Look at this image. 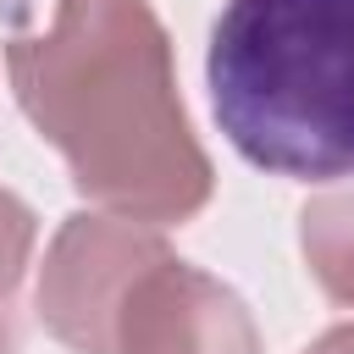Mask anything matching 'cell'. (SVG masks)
Here are the masks:
<instances>
[{
  "instance_id": "cell-1",
  "label": "cell",
  "mask_w": 354,
  "mask_h": 354,
  "mask_svg": "<svg viewBox=\"0 0 354 354\" xmlns=\"http://www.w3.org/2000/svg\"><path fill=\"white\" fill-rule=\"evenodd\" d=\"M6 66L77 194L111 216L188 221L210 199V160L188 127L149 0H55V22L11 39Z\"/></svg>"
},
{
  "instance_id": "cell-2",
  "label": "cell",
  "mask_w": 354,
  "mask_h": 354,
  "mask_svg": "<svg viewBox=\"0 0 354 354\" xmlns=\"http://www.w3.org/2000/svg\"><path fill=\"white\" fill-rule=\"evenodd\" d=\"M227 144L277 177H354V0H227L210 28Z\"/></svg>"
},
{
  "instance_id": "cell-3",
  "label": "cell",
  "mask_w": 354,
  "mask_h": 354,
  "mask_svg": "<svg viewBox=\"0 0 354 354\" xmlns=\"http://www.w3.org/2000/svg\"><path fill=\"white\" fill-rule=\"evenodd\" d=\"M171 254L155 232L127 216H72L39 277V315L44 326L77 354H111V321L144 266Z\"/></svg>"
},
{
  "instance_id": "cell-4",
  "label": "cell",
  "mask_w": 354,
  "mask_h": 354,
  "mask_svg": "<svg viewBox=\"0 0 354 354\" xmlns=\"http://www.w3.org/2000/svg\"><path fill=\"white\" fill-rule=\"evenodd\" d=\"M111 354H260V337L232 288L160 254L133 277L111 321Z\"/></svg>"
},
{
  "instance_id": "cell-5",
  "label": "cell",
  "mask_w": 354,
  "mask_h": 354,
  "mask_svg": "<svg viewBox=\"0 0 354 354\" xmlns=\"http://www.w3.org/2000/svg\"><path fill=\"white\" fill-rule=\"evenodd\" d=\"M304 260L337 304H354V194H332L304 210Z\"/></svg>"
},
{
  "instance_id": "cell-6",
  "label": "cell",
  "mask_w": 354,
  "mask_h": 354,
  "mask_svg": "<svg viewBox=\"0 0 354 354\" xmlns=\"http://www.w3.org/2000/svg\"><path fill=\"white\" fill-rule=\"evenodd\" d=\"M28 254H33V210L0 188V299L22 282Z\"/></svg>"
},
{
  "instance_id": "cell-7",
  "label": "cell",
  "mask_w": 354,
  "mask_h": 354,
  "mask_svg": "<svg viewBox=\"0 0 354 354\" xmlns=\"http://www.w3.org/2000/svg\"><path fill=\"white\" fill-rule=\"evenodd\" d=\"M304 354H354V326H337V332H326L315 348H304Z\"/></svg>"
},
{
  "instance_id": "cell-8",
  "label": "cell",
  "mask_w": 354,
  "mask_h": 354,
  "mask_svg": "<svg viewBox=\"0 0 354 354\" xmlns=\"http://www.w3.org/2000/svg\"><path fill=\"white\" fill-rule=\"evenodd\" d=\"M0 354H11V332H6V321H0Z\"/></svg>"
}]
</instances>
